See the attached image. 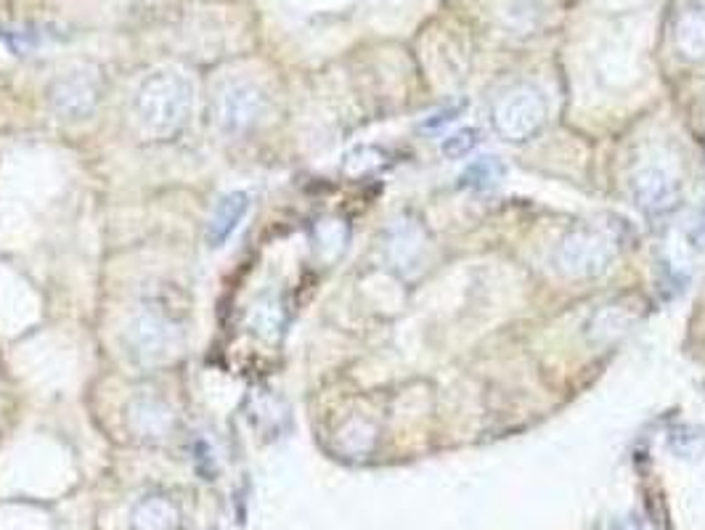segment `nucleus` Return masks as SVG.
I'll return each mask as SVG.
<instances>
[{
	"label": "nucleus",
	"mask_w": 705,
	"mask_h": 530,
	"mask_svg": "<svg viewBox=\"0 0 705 530\" xmlns=\"http://www.w3.org/2000/svg\"><path fill=\"white\" fill-rule=\"evenodd\" d=\"M632 197L647 216H666L679 207V183L669 170L647 165L634 173Z\"/></svg>",
	"instance_id": "obj_7"
},
{
	"label": "nucleus",
	"mask_w": 705,
	"mask_h": 530,
	"mask_svg": "<svg viewBox=\"0 0 705 530\" xmlns=\"http://www.w3.org/2000/svg\"><path fill=\"white\" fill-rule=\"evenodd\" d=\"M671 451L682 459H697L705 453V430L701 427H677L669 438Z\"/></svg>",
	"instance_id": "obj_16"
},
{
	"label": "nucleus",
	"mask_w": 705,
	"mask_h": 530,
	"mask_svg": "<svg viewBox=\"0 0 705 530\" xmlns=\"http://www.w3.org/2000/svg\"><path fill=\"white\" fill-rule=\"evenodd\" d=\"M130 520H134L136 530H175L178 528V509L167 498L149 496L136 504Z\"/></svg>",
	"instance_id": "obj_12"
},
{
	"label": "nucleus",
	"mask_w": 705,
	"mask_h": 530,
	"mask_svg": "<svg viewBox=\"0 0 705 530\" xmlns=\"http://www.w3.org/2000/svg\"><path fill=\"white\" fill-rule=\"evenodd\" d=\"M421 250H425V237L414 223L408 220H398V223L390 229L388 237V255L398 268H408L419 261Z\"/></svg>",
	"instance_id": "obj_11"
},
{
	"label": "nucleus",
	"mask_w": 705,
	"mask_h": 530,
	"mask_svg": "<svg viewBox=\"0 0 705 530\" xmlns=\"http://www.w3.org/2000/svg\"><path fill=\"white\" fill-rule=\"evenodd\" d=\"M101 99V83L88 69H72L56 80L48 91V106L65 123H83L96 112Z\"/></svg>",
	"instance_id": "obj_5"
},
{
	"label": "nucleus",
	"mask_w": 705,
	"mask_h": 530,
	"mask_svg": "<svg viewBox=\"0 0 705 530\" xmlns=\"http://www.w3.org/2000/svg\"><path fill=\"white\" fill-rule=\"evenodd\" d=\"M285 321H287L285 306H281V300L276 298V295H263V298L252 302L247 311L250 332H255L257 337L263 339L279 337L281 330H285Z\"/></svg>",
	"instance_id": "obj_10"
},
{
	"label": "nucleus",
	"mask_w": 705,
	"mask_h": 530,
	"mask_svg": "<svg viewBox=\"0 0 705 530\" xmlns=\"http://www.w3.org/2000/svg\"><path fill=\"white\" fill-rule=\"evenodd\" d=\"M181 343H184V332L167 313L157 308H141L130 315L125 326V348L141 366L167 364L181 350Z\"/></svg>",
	"instance_id": "obj_2"
},
{
	"label": "nucleus",
	"mask_w": 705,
	"mask_h": 530,
	"mask_svg": "<svg viewBox=\"0 0 705 530\" xmlns=\"http://www.w3.org/2000/svg\"><path fill=\"white\" fill-rule=\"evenodd\" d=\"M194 110V85L178 69H157L134 99V117L138 130L154 141H165L186 128Z\"/></svg>",
	"instance_id": "obj_1"
},
{
	"label": "nucleus",
	"mask_w": 705,
	"mask_h": 530,
	"mask_svg": "<svg viewBox=\"0 0 705 530\" xmlns=\"http://www.w3.org/2000/svg\"><path fill=\"white\" fill-rule=\"evenodd\" d=\"M481 143V130L477 128H462L456 132H451L449 138H443V143H440V151H443L449 160H462V157H467L472 149Z\"/></svg>",
	"instance_id": "obj_17"
},
{
	"label": "nucleus",
	"mask_w": 705,
	"mask_h": 530,
	"mask_svg": "<svg viewBox=\"0 0 705 530\" xmlns=\"http://www.w3.org/2000/svg\"><path fill=\"white\" fill-rule=\"evenodd\" d=\"M504 178V165L499 157H477V160H472L467 168H464L462 183L464 188H472V192H488V188H494L496 183H501Z\"/></svg>",
	"instance_id": "obj_13"
},
{
	"label": "nucleus",
	"mask_w": 705,
	"mask_h": 530,
	"mask_svg": "<svg viewBox=\"0 0 705 530\" xmlns=\"http://www.w3.org/2000/svg\"><path fill=\"white\" fill-rule=\"evenodd\" d=\"M263 112H266V96H263L261 88L247 83V80L226 83L216 96V123L229 136L255 128Z\"/></svg>",
	"instance_id": "obj_6"
},
{
	"label": "nucleus",
	"mask_w": 705,
	"mask_h": 530,
	"mask_svg": "<svg viewBox=\"0 0 705 530\" xmlns=\"http://www.w3.org/2000/svg\"><path fill=\"white\" fill-rule=\"evenodd\" d=\"M615 257V247L602 231L597 229H576L559 242L557 268L570 279H594L604 274Z\"/></svg>",
	"instance_id": "obj_3"
},
{
	"label": "nucleus",
	"mask_w": 705,
	"mask_h": 530,
	"mask_svg": "<svg viewBox=\"0 0 705 530\" xmlns=\"http://www.w3.org/2000/svg\"><path fill=\"white\" fill-rule=\"evenodd\" d=\"M128 427L143 440H165L175 430V412L154 395H136L125 406Z\"/></svg>",
	"instance_id": "obj_8"
},
{
	"label": "nucleus",
	"mask_w": 705,
	"mask_h": 530,
	"mask_svg": "<svg viewBox=\"0 0 705 530\" xmlns=\"http://www.w3.org/2000/svg\"><path fill=\"white\" fill-rule=\"evenodd\" d=\"M546 101L536 88L520 85L496 101L494 128L507 141H528L544 128Z\"/></svg>",
	"instance_id": "obj_4"
},
{
	"label": "nucleus",
	"mask_w": 705,
	"mask_h": 530,
	"mask_svg": "<svg viewBox=\"0 0 705 530\" xmlns=\"http://www.w3.org/2000/svg\"><path fill=\"white\" fill-rule=\"evenodd\" d=\"M690 239H692V244H695V247H705V205L701 207V212H697L695 220H692Z\"/></svg>",
	"instance_id": "obj_18"
},
{
	"label": "nucleus",
	"mask_w": 705,
	"mask_h": 530,
	"mask_svg": "<svg viewBox=\"0 0 705 530\" xmlns=\"http://www.w3.org/2000/svg\"><path fill=\"white\" fill-rule=\"evenodd\" d=\"M250 194L247 192H229L223 194L212 207L210 218H207V244L210 247H223L231 237H234L244 216L250 212Z\"/></svg>",
	"instance_id": "obj_9"
},
{
	"label": "nucleus",
	"mask_w": 705,
	"mask_h": 530,
	"mask_svg": "<svg viewBox=\"0 0 705 530\" xmlns=\"http://www.w3.org/2000/svg\"><path fill=\"white\" fill-rule=\"evenodd\" d=\"M679 50H682L687 59H701L705 54V16L701 14H687L679 24L677 33Z\"/></svg>",
	"instance_id": "obj_15"
},
{
	"label": "nucleus",
	"mask_w": 705,
	"mask_h": 530,
	"mask_svg": "<svg viewBox=\"0 0 705 530\" xmlns=\"http://www.w3.org/2000/svg\"><path fill=\"white\" fill-rule=\"evenodd\" d=\"M621 530H652V528L647 526L645 520H637V517H634V520H626V522H623Z\"/></svg>",
	"instance_id": "obj_19"
},
{
	"label": "nucleus",
	"mask_w": 705,
	"mask_h": 530,
	"mask_svg": "<svg viewBox=\"0 0 705 530\" xmlns=\"http://www.w3.org/2000/svg\"><path fill=\"white\" fill-rule=\"evenodd\" d=\"M313 244L324 261H335L348 244V229H345L343 220H321L313 231Z\"/></svg>",
	"instance_id": "obj_14"
}]
</instances>
